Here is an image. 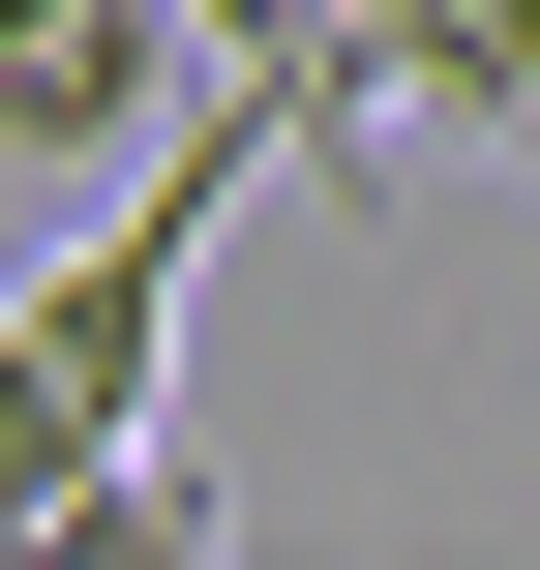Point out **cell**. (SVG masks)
Masks as SVG:
<instances>
[{
    "mask_svg": "<svg viewBox=\"0 0 540 570\" xmlns=\"http://www.w3.org/2000/svg\"><path fill=\"white\" fill-rule=\"evenodd\" d=\"M0 570H240V511H210V481H180V421H150V451H120L90 511H30Z\"/></svg>",
    "mask_w": 540,
    "mask_h": 570,
    "instance_id": "obj_3",
    "label": "cell"
},
{
    "mask_svg": "<svg viewBox=\"0 0 540 570\" xmlns=\"http://www.w3.org/2000/svg\"><path fill=\"white\" fill-rule=\"evenodd\" d=\"M271 30H301V90H331V150H361V30H391V0H271Z\"/></svg>",
    "mask_w": 540,
    "mask_h": 570,
    "instance_id": "obj_4",
    "label": "cell"
},
{
    "mask_svg": "<svg viewBox=\"0 0 540 570\" xmlns=\"http://www.w3.org/2000/svg\"><path fill=\"white\" fill-rule=\"evenodd\" d=\"M240 180H301V120H271V90H180V150H150V180L0 301V541L90 511V481L150 451V391H180V271L240 240Z\"/></svg>",
    "mask_w": 540,
    "mask_h": 570,
    "instance_id": "obj_1",
    "label": "cell"
},
{
    "mask_svg": "<svg viewBox=\"0 0 540 570\" xmlns=\"http://www.w3.org/2000/svg\"><path fill=\"white\" fill-rule=\"evenodd\" d=\"M361 120H481V150H540V0H391V30H361Z\"/></svg>",
    "mask_w": 540,
    "mask_h": 570,
    "instance_id": "obj_2",
    "label": "cell"
}]
</instances>
